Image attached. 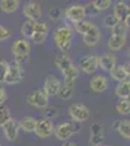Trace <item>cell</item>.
Wrapping results in <instances>:
<instances>
[{
	"instance_id": "cell-1",
	"label": "cell",
	"mask_w": 130,
	"mask_h": 146,
	"mask_svg": "<svg viewBox=\"0 0 130 146\" xmlns=\"http://www.w3.org/2000/svg\"><path fill=\"white\" fill-rule=\"evenodd\" d=\"M53 40L56 47L60 50L63 54H67L70 47H72V40H73V31L70 27H60L57 28L53 34Z\"/></svg>"
},
{
	"instance_id": "cell-2",
	"label": "cell",
	"mask_w": 130,
	"mask_h": 146,
	"mask_svg": "<svg viewBox=\"0 0 130 146\" xmlns=\"http://www.w3.org/2000/svg\"><path fill=\"white\" fill-rule=\"evenodd\" d=\"M80 129H82V124L75 123V121H70V123L67 121V123H62V124H58L57 127H54L53 135L56 136L57 140L66 142L72 136H75L78 131H80Z\"/></svg>"
},
{
	"instance_id": "cell-3",
	"label": "cell",
	"mask_w": 130,
	"mask_h": 146,
	"mask_svg": "<svg viewBox=\"0 0 130 146\" xmlns=\"http://www.w3.org/2000/svg\"><path fill=\"white\" fill-rule=\"evenodd\" d=\"M69 114L70 117H72V121H75V123H84V121H86L89 117H91V111L89 108L82 104V102H73L72 105L69 107Z\"/></svg>"
},
{
	"instance_id": "cell-4",
	"label": "cell",
	"mask_w": 130,
	"mask_h": 146,
	"mask_svg": "<svg viewBox=\"0 0 130 146\" xmlns=\"http://www.w3.org/2000/svg\"><path fill=\"white\" fill-rule=\"evenodd\" d=\"M27 102L31 107L44 110L45 107H48V96L42 92V89H35L27 95Z\"/></svg>"
},
{
	"instance_id": "cell-5",
	"label": "cell",
	"mask_w": 130,
	"mask_h": 146,
	"mask_svg": "<svg viewBox=\"0 0 130 146\" xmlns=\"http://www.w3.org/2000/svg\"><path fill=\"white\" fill-rule=\"evenodd\" d=\"M64 16L67 21L70 22H79V21H84L86 18V6L84 5H72L69 6L64 12Z\"/></svg>"
},
{
	"instance_id": "cell-6",
	"label": "cell",
	"mask_w": 130,
	"mask_h": 146,
	"mask_svg": "<svg viewBox=\"0 0 130 146\" xmlns=\"http://www.w3.org/2000/svg\"><path fill=\"white\" fill-rule=\"evenodd\" d=\"M53 130H54L53 121L51 120H47V118H41V120H37V124H35L34 133L40 139H47L48 136L53 135Z\"/></svg>"
},
{
	"instance_id": "cell-7",
	"label": "cell",
	"mask_w": 130,
	"mask_h": 146,
	"mask_svg": "<svg viewBox=\"0 0 130 146\" xmlns=\"http://www.w3.org/2000/svg\"><path fill=\"white\" fill-rule=\"evenodd\" d=\"M60 86H62V82L57 79V76L54 75H50L47 76L45 80H44V86H42V92L48 96H56L58 94V91H60Z\"/></svg>"
},
{
	"instance_id": "cell-8",
	"label": "cell",
	"mask_w": 130,
	"mask_h": 146,
	"mask_svg": "<svg viewBox=\"0 0 130 146\" xmlns=\"http://www.w3.org/2000/svg\"><path fill=\"white\" fill-rule=\"evenodd\" d=\"M23 79V67L18 66V64H9V70L5 79V83L7 85H18L19 82H22Z\"/></svg>"
},
{
	"instance_id": "cell-9",
	"label": "cell",
	"mask_w": 130,
	"mask_h": 146,
	"mask_svg": "<svg viewBox=\"0 0 130 146\" xmlns=\"http://www.w3.org/2000/svg\"><path fill=\"white\" fill-rule=\"evenodd\" d=\"M2 130H3V136H5L6 140L15 142L18 139V136H19V130H21L19 129V124H18V120L10 118L7 123L2 127Z\"/></svg>"
},
{
	"instance_id": "cell-10",
	"label": "cell",
	"mask_w": 130,
	"mask_h": 146,
	"mask_svg": "<svg viewBox=\"0 0 130 146\" xmlns=\"http://www.w3.org/2000/svg\"><path fill=\"white\" fill-rule=\"evenodd\" d=\"M10 50H12V53H13L15 57H28L29 51H31V44L25 38H19L12 44Z\"/></svg>"
},
{
	"instance_id": "cell-11",
	"label": "cell",
	"mask_w": 130,
	"mask_h": 146,
	"mask_svg": "<svg viewBox=\"0 0 130 146\" xmlns=\"http://www.w3.org/2000/svg\"><path fill=\"white\" fill-rule=\"evenodd\" d=\"M23 15L28 18V21H40L42 15V7L38 2H28L23 6Z\"/></svg>"
},
{
	"instance_id": "cell-12",
	"label": "cell",
	"mask_w": 130,
	"mask_h": 146,
	"mask_svg": "<svg viewBox=\"0 0 130 146\" xmlns=\"http://www.w3.org/2000/svg\"><path fill=\"white\" fill-rule=\"evenodd\" d=\"M80 69H82L84 73H86V75L95 73L97 69H98V56L89 54V56L82 57L80 58Z\"/></svg>"
},
{
	"instance_id": "cell-13",
	"label": "cell",
	"mask_w": 130,
	"mask_h": 146,
	"mask_svg": "<svg viewBox=\"0 0 130 146\" xmlns=\"http://www.w3.org/2000/svg\"><path fill=\"white\" fill-rule=\"evenodd\" d=\"M129 15H130V10L126 2H117L114 6V12H113V16L119 21V22H124L126 25H129Z\"/></svg>"
},
{
	"instance_id": "cell-14",
	"label": "cell",
	"mask_w": 130,
	"mask_h": 146,
	"mask_svg": "<svg viewBox=\"0 0 130 146\" xmlns=\"http://www.w3.org/2000/svg\"><path fill=\"white\" fill-rule=\"evenodd\" d=\"M117 64V58L113 53H107L104 56H98V67H101L104 72H111Z\"/></svg>"
},
{
	"instance_id": "cell-15",
	"label": "cell",
	"mask_w": 130,
	"mask_h": 146,
	"mask_svg": "<svg viewBox=\"0 0 130 146\" xmlns=\"http://www.w3.org/2000/svg\"><path fill=\"white\" fill-rule=\"evenodd\" d=\"M108 85H110V82H108V79L105 78L104 75H95V76L91 79V82H89L91 89L94 92H98V94L107 91L108 89Z\"/></svg>"
},
{
	"instance_id": "cell-16",
	"label": "cell",
	"mask_w": 130,
	"mask_h": 146,
	"mask_svg": "<svg viewBox=\"0 0 130 146\" xmlns=\"http://www.w3.org/2000/svg\"><path fill=\"white\" fill-rule=\"evenodd\" d=\"M99 38H101V31L97 25H92L91 29L86 34H84V42L88 47H95L99 42Z\"/></svg>"
},
{
	"instance_id": "cell-17",
	"label": "cell",
	"mask_w": 130,
	"mask_h": 146,
	"mask_svg": "<svg viewBox=\"0 0 130 146\" xmlns=\"http://www.w3.org/2000/svg\"><path fill=\"white\" fill-rule=\"evenodd\" d=\"M129 72H130V67L129 64H124V66H115L111 72H110V76L113 78V80L115 82H124L129 79Z\"/></svg>"
},
{
	"instance_id": "cell-18",
	"label": "cell",
	"mask_w": 130,
	"mask_h": 146,
	"mask_svg": "<svg viewBox=\"0 0 130 146\" xmlns=\"http://www.w3.org/2000/svg\"><path fill=\"white\" fill-rule=\"evenodd\" d=\"M113 129L119 131V135L124 139H130V121L129 120H117L114 121Z\"/></svg>"
},
{
	"instance_id": "cell-19",
	"label": "cell",
	"mask_w": 130,
	"mask_h": 146,
	"mask_svg": "<svg viewBox=\"0 0 130 146\" xmlns=\"http://www.w3.org/2000/svg\"><path fill=\"white\" fill-rule=\"evenodd\" d=\"M18 124H19V129H22L23 131L34 133L35 124H37V118H34V117H31V115H25V117H22V118L18 121Z\"/></svg>"
},
{
	"instance_id": "cell-20",
	"label": "cell",
	"mask_w": 130,
	"mask_h": 146,
	"mask_svg": "<svg viewBox=\"0 0 130 146\" xmlns=\"http://www.w3.org/2000/svg\"><path fill=\"white\" fill-rule=\"evenodd\" d=\"M126 44V36L124 35H111L108 40V48L111 51H120Z\"/></svg>"
},
{
	"instance_id": "cell-21",
	"label": "cell",
	"mask_w": 130,
	"mask_h": 146,
	"mask_svg": "<svg viewBox=\"0 0 130 146\" xmlns=\"http://www.w3.org/2000/svg\"><path fill=\"white\" fill-rule=\"evenodd\" d=\"M73 92H75V83H70V82H64L62 83L60 86V91H58V96H60V100L63 101H67L73 96Z\"/></svg>"
},
{
	"instance_id": "cell-22",
	"label": "cell",
	"mask_w": 130,
	"mask_h": 146,
	"mask_svg": "<svg viewBox=\"0 0 130 146\" xmlns=\"http://www.w3.org/2000/svg\"><path fill=\"white\" fill-rule=\"evenodd\" d=\"M54 63H56V66H57L58 69H60V72H64L66 69H69L70 66L73 64V63H72V58L69 57V54H63V53H60L58 56H56Z\"/></svg>"
},
{
	"instance_id": "cell-23",
	"label": "cell",
	"mask_w": 130,
	"mask_h": 146,
	"mask_svg": "<svg viewBox=\"0 0 130 146\" xmlns=\"http://www.w3.org/2000/svg\"><path fill=\"white\" fill-rule=\"evenodd\" d=\"M115 95L119 96L120 100H129V95H130V80H124L120 82L115 88Z\"/></svg>"
},
{
	"instance_id": "cell-24",
	"label": "cell",
	"mask_w": 130,
	"mask_h": 146,
	"mask_svg": "<svg viewBox=\"0 0 130 146\" xmlns=\"http://www.w3.org/2000/svg\"><path fill=\"white\" fill-rule=\"evenodd\" d=\"M79 67H76L75 64H72L69 69H66L64 72H62V75H63V79L64 82H70V83H75V80L79 78Z\"/></svg>"
},
{
	"instance_id": "cell-25",
	"label": "cell",
	"mask_w": 130,
	"mask_h": 146,
	"mask_svg": "<svg viewBox=\"0 0 130 146\" xmlns=\"http://www.w3.org/2000/svg\"><path fill=\"white\" fill-rule=\"evenodd\" d=\"M19 5L21 3L18 0H2V2H0V9H2V12H5V13H13V12L18 10Z\"/></svg>"
},
{
	"instance_id": "cell-26",
	"label": "cell",
	"mask_w": 130,
	"mask_h": 146,
	"mask_svg": "<svg viewBox=\"0 0 130 146\" xmlns=\"http://www.w3.org/2000/svg\"><path fill=\"white\" fill-rule=\"evenodd\" d=\"M21 34L23 35V38L28 40V38H32L34 35V21H25L21 25Z\"/></svg>"
},
{
	"instance_id": "cell-27",
	"label": "cell",
	"mask_w": 130,
	"mask_h": 146,
	"mask_svg": "<svg viewBox=\"0 0 130 146\" xmlns=\"http://www.w3.org/2000/svg\"><path fill=\"white\" fill-rule=\"evenodd\" d=\"M94 25V23L91 22V21H86V19H84V21H79V22H75L73 23V29L76 31V32H79V34H86L89 29H91V27Z\"/></svg>"
},
{
	"instance_id": "cell-28",
	"label": "cell",
	"mask_w": 130,
	"mask_h": 146,
	"mask_svg": "<svg viewBox=\"0 0 130 146\" xmlns=\"http://www.w3.org/2000/svg\"><path fill=\"white\" fill-rule=\"evenodd\" d=\"M10 118H12L10 108L6 107V105H2V107H0V127H3Z\"/></svg>"
},
{
	"instance_id": "cell-29",
	"label": "cell",
	"mask_w": 130,
	"mask_h": 146,
	"mask_svg": "<svg viewBox=\"0 0 130 146\" xmlns=\"http://www.w3.org/2000/svg\"><path fill=\"white\" fill-rule=\"evenodd\" d=\"M113 5L111 0H94L91 3V6L95 9L97 12H102V10H107L110 6Z\"/></svg>"
},
{
	"instance_id": "cell-30",
	"label": "cell",
	"mask_w": 130,
	"mask_h": 146,
	"mask_svg": "<svg viewBox=\"0 0 130 146\" xmlns=\"http://www.w3.org/2000/svg\"><path fill=\"white\" fill-rule=\"evenodd\" d=\"M115 110H117V113H120L121 115H127L130 113V102H129V100H120L119 102H117V105H115Z\"/></svg>"
},
{
	"instance_id": "cell-31",
	"label": "cell",
	"mask_w": 130,
	"mask_h": 146,
	"mask_svg": "<svg viewBox=\"0 0 130 146\" xmlns=\"http://www.w3.org/2000/svg\"><path fill=\"white\" fill-rule=\"evenodd\" d=\"M34 34H45L48 35V25L42 21H35L34 22Z\"/></svg>"
},
{
	"instance_id": "cell-32",
	"label": "cell",
	"mask_w": 130,
	"mask_h": 146,
	"mask_svg": "<svg viewBox=\"0 0 130 146\" xmlns=\"http://www.w3.org/2000/svg\"><path fill=\"white\" fill-rule=\"evenodd\" d=\"M127 29H129V25H126L124 22H119L111 31H113V35H124L126 36Z\"/></svg>"
},
{
	"instance_id": "cell-33",
	"label": "cell",
	"mask_w": 130,
	"mask_h": 146,
	"mask_svg": "<svg viewBox=\"0 0 130 146\" xmlns=\"http://www.w3.org/2000/svg\"><path fill=\"white\" fill-rule=\"evenodd\" d=\"M7 70H9V63L6 60H0V83H5Z\"/></svg>"
},
{
	"instance_id": "cell-34",
	"label": "cell",
	"mask_w": 130,
	"mask_h": 146,
	"mask_svg": "<svg viewBox=\"0 0 130 146\" xmlns=\"http://www.w3.org/2000/svg\"><path fill=\"white\" fill-rule=\"evenodd\" d=\"M104 143V135L102 133H97V135H91L89 137V145L91 146H99Z\"/></svg>"
},
{
	"instance_id": "cell-35",
	"label": "cell",
	"mask_w": 130,
	"mask_h": 146,
	"mask_svg": "<svg viewBox=\"0 0 130 146\" xmlns=\"http://www.w3.org/2000/svg\"><path fill=\"white\" fill-rule=\"evenodd\" d=\"M117 23H119V21H117L113 15H108V16H105L104 18V27L105 28H108V29H113Z\"/></svg>"
},
{
	"instance_id": "cell-36",
	"label": "cell",
	"mask_w": 130,
	"mask_h": 146,
	"mask_svg": "<svg viewBox=\"0 0 130 146\" xmlns=\"http://www.w3.org/2000/svg\"><path fill=\"white\" fill-rule=\"evenodd\" d=\"M48 18L53 19V21L60 19V18H62V9H60V7H57V6L51 7V9L48 10Z\"/></svg>"
},
{
	"instance_id": "cell-37",
	"label": "cell",
	"mask_w": 130,
	"mask_h": 146,
	"mask_svg": "<svg viewBox=\"0 0 130 146\" xmlns=\"http://www.w3.org/2000/svg\"><path fill=\"white\" fill-rule=\"evenodd\" d=\"M12 36V32L9 28H6L5 25H0V42L2 41H6Z\"/></svg>"
},
{
	"instance_id": "cell-38",
	"label": "cell",
	"mask_w": 130,
	"mask_h": 146,
	"mask_svg": "<svg viewBox=\"0 0 130 146\" xmlns=\"http://www.w3.org/2000/svg\"><path fill=\"white\" fill-rule=\"evenodd\" d=\"M45 111H44V118H47V120H51V118H54L56 115H57V110L56 108H53V107H45L44 108Z\"/></svg>"
},
{
	"instance_id": "cell-39",
	"label": "cell",
	"mask_w": 130,
	"mask_h": 146,
	"mask_svg": "<svg viewBox=\"0 0 130 146\" xmlns=\"http://www.w3.org/2000/svg\"><path fill=\"white\" fill-rule=\"evenodd\" d=\"M45 40H47L45 34H34L32 35V41L35 44H42V42H45Z\"/></svg>"
},
{
	"instance_id": "cell-40",
	"label": "cell",
	"mask_w": 130,
	"mask_h": 146,
	"mask_svg": "<svg viewBox=\"0 0 130 146\" xmlns=\"http://www.w3.org/2000/svg\"><path fill=\"white\" fill-rule=\"evenodd\" d=\"M6 96H7V94H6V89L0 85V107H2L3 104H5V101H6Z\"/></svg>"
},
{
	"instance_id": "cell-41",
	"label": "cell",
	"mask_w": 130,
	"mask_h": 146,
	"mask_svg": "<svg viewBox=\"0 0 130 146\" xmlns=\"http://www.w3.org/2000/svg\"><path fill=\"white\" fill-rule=\"evenodd\" d=\"M28 58H29V56L28 57H15V64H18V66H23L27 62H28Z\"/></svg>"
},
{
	"instance_id": "cell-42",
	"label": "cell",
	"mask_w": 130,
	"mask_h": 146,
	"mask_svg": "<svg viewBox=\"0 0 130 146\" xmlns=\"http://www.w3.org/2000/svg\"><path fill=\"white\" fill-rule=\"evenodd\" d=\"M97 133H101V124L95 123L91 126V135H97Z\"/></svg>"
},
{
	"instance_id": "cell-43",
	"label": "cell",
	"mask_w": 130,
	"mask_h": 146,
	"mask_svg": "<svg viewBox=\"0 0 130 146\" xmlns=\"http://www.w3.org/2000/svg\"><path fill=\"white\" fill-rule=\"evenodd\" d=\"M62 146H78L76 143H73V142H66V143H63Z\"/></svg>"
},
{
	"instance_id": "cell-44",
	"label": "cell",
	"mask_w": 130,
	"mask_h": 146,
	"mask_svg": "<svg viewBox=\"0 0 130 146\" xmlns=\"http://www.w3.org/2000/svg\"><path fill=\"white\" fill-rule=\"evenodd\" d=\"M99 146H113V145H104V143H102V145H99Z\"/></svg>"
},
{
	"instance_id": "cell-45",
	"label": "cell",
	"mask_w": 130,
	"mask_h": 146,
	"mask_svg": "<svg viewBox=\"0 0 130 146\" xmlns=\"http://www.w3.org/2000/svg\"><path fill=\"white\" fill-rule=\"evenodd\" d=\"M0 146H2V145H0Z\"/></svg>"
}]
</instances>
